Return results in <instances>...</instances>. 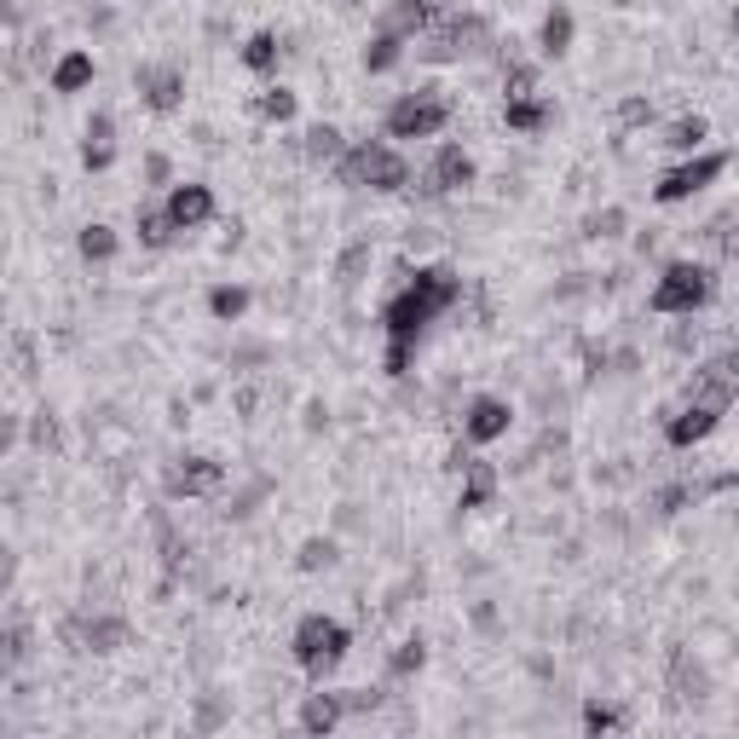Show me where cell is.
<instances>
[{
    "label": "cell",
    "instance_id": "obj_1",
    "mask_svg": "<svg viewBox=\"0 0 739 739\" xmlns=\"http://www.w3.org/2000/svg\"><path fill=\"white\" fill-rule=\"evenodd\" d=\"M457 301H462V278L451 266H422V272L399 289V295H388V306H382L388 341H422V329H428L439 312H451Z\"/></svg>",
    "mask_w": 739,
    "mask_h": 739
},
{
    "label": "cell",
    "instance_id": "obj_2",
    "mask_svg": "<svg viewBox=\"0 0 739 739\" xmlns=\"http://www.w3.org/2000/svg\"><path fill=\"white\" fill-rule=\"evenodd\" d=\"M329 168L352 191H382V197H393V191L411 186V163L388 139H358V145H347L341 156H335Z\"/></svg>",
    "mask_w": 739,
    "mask_h": 739
},
{
    "label": "cell",
    "instance_id": "obj_3",
    "mask_svg": "<svg viewBox=\"0 0 739 739\" xmlns=\"http://www.w3.org/2000/svg\"><path fill=\"white\" fill-rule=\"evenodd\" d=\"M347 647H352V630H347L341 618H329V613H306L295 624V636H289V653H295V664L306 670L312 682L335 676L341 659H347Z\"/></svg>",
    "mask_w": 739,
    "mask_h": 739
},
{
    "label": "cell",
    "instance_id": "obj_4",
    "mask_svg": "<svg viewBox=\"0 0 739 739\" xmlns=\"http://www.w3.org/2000/svg\"><path fill=\"white\" fill-rule=\"evenodd\" d=\"M716 295V272L699 260H670L659 283H653V295H647V306L659 312V318H693L705 301Z\"/></svg>",
    "mask_w": 739,
    "mask_h": 739
},
{
    "label": "cell",
    "instance_id": "obj_5",
    "mask_svg": "<svg viewBox=\"0 0 739 739\" xmlns=\"http://www.w3.org/2000/svg\"><path fill=\"white\" fill-rule=\"evenodd\" d=\"M445 122H451V104H445L439 87H416V93L393 99L388 104V139H434V133H445Z\"/></svg>",
    "mask_w": 739,
    "mask_h": 739
},
{
    "label": "cell",
    "instance_id": "obj_6",
    "mask_svg": "<svg viewBox=\"0 0 739 739\" xmlns=\"http://www.w3.org/2000/svg\"><path fill=\"white\" fill-rule=\"evenodd\" d=\"M728 173V150H693L687 163H676L659 186H653V203H687V197H699L705 186H716V179Z\"/></svg>",
    "mask_w": 739,
    "mask_h": 739
},
{
    "label": "cell",
    "instance_id": "obj_7",
    "mask_svg": "<svg viewBox=\"0 0 739 739\" xmlns=\"http://www.w3.org/2000/svg\"><path fill=\"white\" fill-rule=\"evenodd\" d=\"M226 485V462H214V457H179L168 474H163V491L179 503V497H214V491Z\"/></svg>",
    "mask_w": 739,
    "mask_h": 739
},
{
    "label": "cell",
    "instance_id": "obj_8",
    "mask_svg": "<svg viewBox=\"0 0 739 739\" xmlns=\"http://www.w3.org/2000/svg\"><path fill=\"white\" fill-rule=\"evenodd\" d=\"M133 87H139L145 110H156V116H173V110L186 104V70H179V64H139V70H133Z\"/></svg>",
    "mask_w": 739,
    "mask_h": 739
},
{
    "label": "cell",
    "instance_id": "obj_9",
    "mask_svg": "<svg viewBox=\"0 0 739 739\" xmlns=\"http://www.w3.org/2000/svg\"><path fill=\"white\" fill-rule=\"evenodd\" d=\"M163 214L173 220V232H203L209 220H214V191L197 186V179H173Z\"/></svg>",
    "mask_w": 739,
    "mask_h": 739
},
{
    "label": "cell",
    "instance_id": "obj_10",
    "mask_svg": "<svg viewBox=\"0 0 739 739\" xmlns=\"http://www.w3.org/2000/svg\"><path fill=\"white\" fill-rule=\"evenodd\" d=\"M64 641L87 647V653H116V647L127 641V618H116V613H76L70 624H64Z\"/></svg>",
    "mask_w": 739,
    "mask_h": 739
},
{
    "label": "cell",
    "instance_id": "obj_11",
    "mask_svg": "<svg viewBox=\"0 0 739 739\" xmlns=\"http://www.w3.org/2000/svg\"><path fill=\"white\" fill-rule=\"evenodd\" d=\"M508 428H514L508 399H491V393L468 399V411H462V439H468V445H497Z\"/></svg>",
    "mask_w": 739,
    "mask_h": 739
},
{
    "label": "cell",
    "instance_id": "obj_12",
    "mask_svg": "<svg viewBox=\"0 0 739 739\" xmlns=\"http://www.w3.org/2000/svg\"><path fill=\"white\" fill-rule=\"evenodd\" d=\"M734 393H739V370H734V352H723V358H710V365H699V376H693V388H687V399H699V405H710V411H734Z\"/></svg>",
    "mask_w": 739,
    "mask_h": 739
},
{
    "label": "cell",
    "instance_id": "obj_13",
    "mask_svg": "<svg viewBox=\"0 0 739 739\" xmlns=\"http://www.w3.org/2000/svg\"><path fill=\"white\" fill-rule=\"evenodd\" d=\"M474 186V156H468L462 145H439L434 150V168H428V191L434 197H457Z\"/></svg>",
    "mask_w": 739,
    "mask_h": 739
},
{
    "label": "cell",
    "instance_id": "obj_14",
    "mask_svg": "<svg viewBox=\"0 0 739 739\" xmlns=\"http://www.w3.org/2000/svg\"><path fill=\"white\" fill-rule=\"evenodd\" d=\"M716 428H723V411H710V405H699V399H687V405L664 422V439L676 445V451H687V445L710 439Z\"/></svg>",
    "mask_w": 739,
    "mask_h": 739
},
{
    "label": "cell",
    "instance_id": "obj_15",
    "mask_svg": "<svg viewBox=\"0 0 739 739\" xmlns=\"http://www.w3.org/2000/svg\"><path fill=\"white\" fill-rule=\"evenodd\" d=\"M110 163H116V116H110V110H93L87 127H81V168L104 173Z\"/></svg>",
    "mask_w": 739,
    "mask_h": 739
},
{
    "label": "cell",
    "instance_id": "obj_16",
    "mask_svg": "<svg viewBox=\"0 0 739 739\" xmlns=\"http://www.w3.org/2000/svg\"><path fill=\"white\" fill-rule=\"evenodd\" d=\"M462 491H457V508H491V497H497V485H503V474H497V462H480V457H468L462 468Z\"/></svg>",
    "mask_w": 739,
    "mask_h": 739
},
{
    "label": "cell",
    "instance_id": "obj_17",
    "mask_svg": "<svg viewBox=\"0 0 739 739\" xmlns=\"http://www.w3.org/2000/svg\"><path fill=\"white\" fill-rule=\"evenodd\" d=\"M503 122H508V133H549V127H555V104H549L544 93H526V99H508V110H503Z\"/></svg>",
    "mask_w": 739,
    "mask_h": 739
},
{
    "label": "cell",
    "instance_id": "obj_18",
    "mask_svg": "<svg viewBox=\"0 0 739 739\" xmlns=\"http://www.w3.org/2000/svg\"><path fill=\"white\" fill-rule=\"evenodd\" d=\"M341 716H347L341 693H306V705H301V728H306V734H335V728H341Z\"/></svg>",
    "mask_w": 739,
    "mask_h": 739
},
{
    "label": "cell",
    "instance_id": "obj_19",
    "mask_svg": "<svg viewBox=\"0 0 739 739\" xmlns=\"http://www.w3.org/2000/svg\"><path fill=\"white\" fill-rule=\"evenodd\" d=\"M572 35H578L572 12L561 7V0H555L549 18H544V30H537V47H544V58H567V53H572Z\"/></svg>",
    "mask_w": 739,
    "mask_h": 739
},
{
    "label": "cell",
    "instance_id": "obj_20",
    "mask_svg": "<svg viewBox=\"0 0 739 739\" xmlns=\"http://www.w3.org/2000/svg\"><path fill=\"white\" fill-rule=\"evenodd\" d=\"M370 266H376V243L370 237H352L347 249H341V260H335V283L341 289H358L370 278Z\"/></svg>",
    "mask_w": 739,
    "mask_h": 739
},
{
    "label": "cell",
    "instance_id": "obj_21",
    "mask_svg": "<svg viewBox=\"0 0 739 739\" xmlns=\"http://www.w3.org/2000/svg\"><path fill=\"white\" fill-rule=\"evenodd\" d=\"M670 687L682 693V699H705V687H710V676H705V664L687 653V647H676L670 653Z\"/></svg>",
    "mask_w": 739,
    "mask_h": 739
},
{
    "label": "cell",
    "instance_id": "obj_22",
    "mask_svg": "<svg viewBox=\"0 0 739 739\" xmlns=\"http://www.w3.org/2000/svg\"><path fill=\"white\" fill-rule=\"evenodd\" d=\"M428 24H434V12L422 7V0H393V7L382 12V30H393V35H405V41H416V35H428Z\"/></svg>",
    "mask_w": 739,
    "mask_h": 739
},
{
    "label": "cell",
    "instance_id": "obj_23",
    "mask_svg": "<svg viewBox=\"0 0 739 739\" xmlns=\"http://www.w3.org/2000/svg\"><path fill=\"white\" fill-rule=\"evenodd\" d=\"M399 58H405V35H393V30L376 24V35L365 41V70H370V76H388Z\"/></svg>",
    "mask_w": 739,
    "mask_h": 739
},
{
    "label": "cell",
    "instance_id": "obj_24",
    "mask_svg": "<svg viewBox=\"0 0 739 739\" xmlns=\"http://www.w3.org/2000/svg\"><path fill=\"white\" fill-rule=\"evenodd\" d=\"M93 87V53H64L53 64V93H81Z\"/></svg>",
    "mask_w": 739,
    "mask_h": 739
},
{
    "label": "cell",
    "instance_id": "obj_25",
    "mask_svg": "<svg viewBox=\"0 0 739 739\" xmlns=\"http://www.w3.org/2000/svg\"><path fill=\"white\" fill-rule=\"evenodd\" d=\"M278 58H283V41H278L272 30H255L249 41H243V64H249L255 76H272Z\"/></svg>",
    "mask_w": 739,
    "mask_h": 739
},
{
    "label": "cell",
    "instance_id": "obj_26",
    "mask_svg": "<svg viewBox=\"0 0 739 739\" xmlns=\"http://www.w3.org/2000/svg\"><path fill=\"white\" fill-rule=\"evenodd\" d=\"M76 249H81V260L87 266H104V260H116V249H122V237L110 232V226H81V237H76Z\"/></svg>",
    "mask_w": 739,
    "mask_h": 739
},
{
    "label": "cell",
    "instance_id": "obj_27",
    "mask_svg": "<svg viewBox=\"0 0 739 739\" xmlns=\"http://www.w3.org/2000/svg\"><path fill=\"white\" fill-rule=\"evenodd\" d=\"M243 312H249V289H243V283L209 289V318H214V324H237Z\"/></svg>",
    "mask_w": 739,
    "mask_h": 739
},
{
    "label": "cell",
    "instance_id": "obj_28",
    "mask_svg": "<svg viewBox=\"0 0 739 739\" xmlns=\"http://www.w3.org/2000/svg\"><path fill=\"white\" fill-rule=\"evenodd\" d=\"M301 150L312 156V163H335V156L347 150V139H341V127H329V122H312V127H306V139H301Z\"/></svg>",
    "mask_w": 739,
    "mask_h": 739
},
{
    "label": "cell",
    "instance_id": "obj_29",
    "mask_svg": "<svg viewBox=\"0 0 739 739\" xmlns=\"http://www.w3.org/2000/svg\"><path fill=\"white\" fill-rule=\"evenodd\" d=\"M133 232H139L145 249H168V243L179 237V232H173V220H168L163 209H139V214H133Z\"/></svg>",
    "mask_w": 739,
    "mask_h": 739
},
{
    "label": "cell",
    "instance_id": "obj_30",
    "mask_svg": "<svg viewBox=\"0 0 739 739\" xmlns=\"http://www.w3.org/2000/svg\"><path fill=\"white\" fill-rule=\"evenodd\" d=\"M422 664H428V641H422V636H405V641L393 647V659H388V676L405 682V676H416Z\"/></svg>",
    "mask_w": 739,
    "mask_h": 739
},
{
    "label": "cell",
    "instance_id": "obj_31",
    "mask_svg": "<svg viewBox=\"0 0 739 739\" xmlns=\"http://www.w3.org/2000/svg\"><path fill=\"white\" fill-rule=\"evenodd\" d=\"M705 133H710V122H705V116H682V122H670V127H664V145H670V150H682V156H693V150L705 145Z\"/></svg>",
    "mask_w": 739,
    "mask_h": 739
},
{
    "label": "cell",
    "instance_id": "obj_32",
    "mask_svg": "<svg viewBox=\"0 0 739 739\" xmlns=\"http://www.w3.org/2000/svg\"><path fill=\"white\" fill-rule=\"evenodd\" d=\"M335 561H341V544H335V537H306L301 555H295L301 572H329Z\"/></svg>",
    "mask_w": 739,
    "mask_h": 739
},
{
    "label": "cell",
    "instance_id": "obj_33",
    "mask_svg": "<svg viewBox=\"0 0 739 739\" xmlns=\"http://www.w3.org/2000/svg\"><path fill=\"white\" fill-rule=\"evenodd\" d=\"M255 110H260V122H295V93L289 87H266V93L255 99Z\"/></svg>",
    "mask_w": 739,
    "mask_h": 739
},
{
    "label": "cell",
    "instance_id": "obj_34",
    "mask_svg": "<svg viewBox=\"0 0 739 739\" xmlns=\"http://www.w3.org/2000/svg\"><path fill=\"white\" fill-rule=\"evenodd\" d=\"M613 728H624V710L590 699V705H584V734H613Z\"/></svg>",
    "mask_w": 739,
    "mask_h": 739
},
{
    "label": "cell",
    "instance_id": "obj_35",
    "mask_svg": "<svg viewBox=\"0 0 739 739\" xmlns=\"http://www.w3.org/2000/svg\"><path fill=\"white\" fill-rule=\"evenodd\" d=\"M699 497H705V491L693 485V480H682V485H664V491H659V514H682L687 503H699Z\"/></svg>",
    "mask_w": 739,
    "mask_h": 739
},
{
    "label": "cell",
    "instance_id": "obj_36",
    "mask_svg": "<svg viewBox=\"0 0 739 739\" xmlns=\"http://www.w3.org/2000/svg\"><path fill=\"white\" fill-rule=\"evenodd\" d=\"M24 659H30V630H24V624L0 630V664H24Z\"/></svg>",
    "mask_w": 739,
    "mask_h": 739
},
{
    "label": "cell",
    "instance_id": "obj_37",
    "mask_svg": "<svg viewBox=\"0 0 739 739\" xmlns=\"http://www.w3.org/2000/svg\"><path fill=\"white\" fill-rule=\"evenodd\" d=\"M647 122H653V99L647 93H630L618 104V127H647Z\"/></svg>",
    "mask_w": 739,
    "mask_h": 739
},
{
    "label": "cell",
    "instance_id": "obj_38",
    "mask_svg": "<svg viewBox=\"0 0 739 739\" xmlns=\"http://www.w3.org/2000/svg\"><path fill=\"white\" fill-rule=\"evenodd\" d=\"M382 699H388V693H382V687H347V693H341V705H347V716H365V710H382Z\"/></svg>",
    "mask_w": 739,
    "mask_h": 739
},
{
    "label": "cell",
    "instance_id": "obj_39",
    "mask_svg": "<svg viewBox=\"0 0 739 739\" xmlns=\"http://www.w3.org/2000/svg\"><path fill=\"white\" fill-rule=\"evenodd\" d=\"M590 237H601V243H607V237H618L624 232V209H601V214H590V226H584Z\"/></svg>",
    "mask_w": 739,
    "mask_h": 739
},
{
    "label": "cell",
    "instance_id": "obj_40",
    "mask_svg": "<svg viewBox=\"0 0 739 739\" xmlns=\"http://www.w3.org/2000/svg\"><path fill=\"white\" fill-rule=\"evenodd\" d=\"M145 186H173V163H168L163 150L145 156Z\"/></svg>",
    "mask_w": 739,
    "mask_h": 739
},
{
    "label": "cell",
    "instance_id": "obj_41",
    "mask_svg": "<svg viewBox=\"0 0 739 739\" xmlns=\"http://www.w3.org/2000/svg\"><path fill=\"white\" fill-rule=\"evenodd\" d=\"M411 358H416V341H388V376H411Z\"/></svg>",
    "mask_w": 739,
    "mask_h": 739
},
{
    "label": "cell",
    "instance_id": "obj_42",
    "mask_svg": "<svg viewBox=\"0 0 739 739\" xmlns=\"http://www.w3.org/2000/svg\"><path fill=\"white\" fill-rule=\"evenodd\" d=\"M12 439H18V416H0V457H7Z\"/></svg>",
    "mask_w": 739,
    "mask_h": 739
},
{
    "label": "cell",
    "instance_id": "obj_43",
    "mask_svg": "<svg viewBox=\"0 0 739 739\" xmlns=\"http://www.w3.org/2000/svg\"><path fill=\"white\" fill-rule=\"evenodd\" d=\"M0 24H18V7H12V0H0Z\"/></svg>",
    "mask_w": 739,
    "mask_h": 739
}]
</instances>
